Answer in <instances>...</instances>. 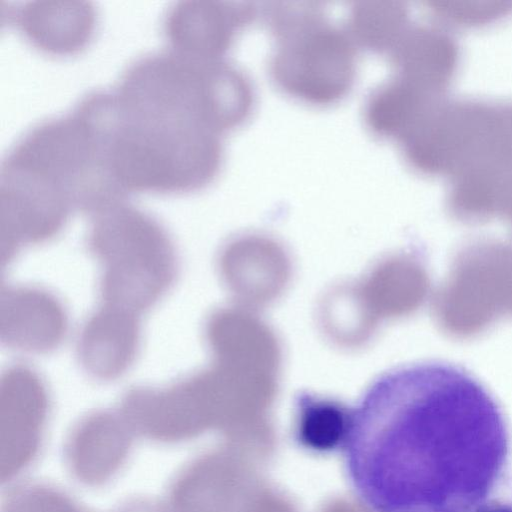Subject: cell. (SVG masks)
Masks as SVG:
<instances>
[{"mask_svg": "<svg viewBox=\"0 0 512 512\" xmlns=\"http://www.w3.org/2000/svg\"><path fill=\"white\" fill-rule=\"evenodd\" d=\"M341 450L368 512H475L504 474L510 433L477 378L427 361L371 384L350 409Z\"/></svg>", "mask_w": 512, "mask_h": 512, "instance_id": "1", "label": "cell"}, {"mask_svg": "<svg viewBox=\"0 0 512 512\" xmlns=\"http://www.w3.org/2000/svg\"><path fill=\"white\" fill-rule=\"evenodd\" d=\"M96 125L109 174L130 192L185 193L206 187L223 163L222 136L183 132L122 108L111 90L101 96Z\"/></svg>", "mask_w": 512, "mask_h": 512, "instance_id": "2", "label": "cell"}, {"mask_svg": "<svg viewBox=\"0 0 512 512\" xmlns=\"http://www.w3.org/2000/svg\"><path fill=\"white\" fill-rule=\"evenodd\" d=\"M275 37L269 70L287 95L315 106L345 98L357 73V49L345 28L329 22L313 2H277L264 9Z\"/></svg>", "mask_w": 512, "mask_h": 512, "instance_id": "3", "label": "cell"}, {"mask_svg": "<svg viewBox=\"0 0 512 512\" xmlns=\"http://www.w3.org/2000/svg\"><path fill=\"white\" fill-rule=\"evenodd\" d=\"M89 240L103 264L108 305L132 313L145 309L170 284L174 258L165 231L125 200L92 215Z\"/></svg>", "mask_w": 512, "mask_h": 512, "instance_id": "4", "label": "cell"}, {"mask_svg": "<svg viewBox=\"0 0 512 512\" xmlns=\"http://www.w3.org/2000/svg\"><path fill=\"white\" fill-rule=\"evenodd\" d=\"M1 395L0 474L11 482L34 463L43 446L49 403L39 379L26 369L9 371Z\"/></svg>", "mask_w": 512, "mask_h": 512, "instance_id": "5", "label": "cell"}, {"mask_svg": "<svg viewBox=\"0 0 512 512\" xmlns=\"http://www.w3.org/2000/svg\"><path fill=\"white\" fill-rule=\"evenodd\" d=\"M257 15L248 2L187 0L171 6L163 22L171 49L203 60L223 59L238 32Z\"/></svg>", "mask_w": 512, "mask_h": 512, "instance_id": "6", "label": "cell"}, {"mask_svg": "<svg viewBox=\"0 0 512 512\" xmlns=\"http://www.w3.org/2000/svg\"><path fill=\"white\" fill-rule=\"evenodd\" d=\"M136 437L121 412H95L69 433L64 459L71 476L87 487H101L126 465Z\"/></svg>", "mask_w": 512, "mask_h": 512, "instance_id": "7", "label": "cell"}, {"mask_svg": "<svg viewBox=\"0 0 512 512\" xmlns=\"http://www.w3.org/2000/svg\"><path fill=\"white\" fill-rule=\"evenodd\" d=\"M185 380L162 390H135L121 413L136 435L161 444L188 441L199 430L198 384Z\"/></svg>", "mask_w": 512, "mask_h": 512, "instance_id": "8", "label": "cell"}, {"mask_svg": "<svg viewBox=\"0 0 512 512\" xmlns=\"http://www.w3.org/2000/svg\"><path fill=\"white\" fill-rule=\"evenodd\" d=\"M6 13L31 45L54 55L83 49L96 25L95 8L87 1H26L9 6Z\"/></svg>", "mask_w": 512, "mask_h": 512, "instance_id": "9", "label": "cell"}, {"mask_svg": "<svg viewBox=\"0 0 512 512\" xmlns=\"http://www.w3.org/2000/svg\"><path fill=\"white\" fill-rule=\"evenodd\" d=\"M395 75L440 97L457 70L454 39L439 24L411 25L389 52Z\"/></svg>", "mask_w": 512, "mask_h": 512, "instance_id": "10", "label": "cell"}, {"mask_svg": "<svg viewBox=\"0 0 512 512\" xmlns=\"http://www.w3.org/2000/svg\"><path fill=\"white\" fill-rule=\"evenodd\" d=\"M83 332L81 356L87 370L95 376L113 378L130 364L138 341L132 312L107 305Z\"/></svg>", "mask_w": 512, "mask_h": 512, "instance_id": "11", "label": "cell"}, {"mask_svg": "<svg viewBox=\"0 0 512 512\" xmlns=\"http://www.w3.org/2000/svg\"><path fill=\"white\" fill-rule=\"evenodd\" d=\"M2 316L8 342L22 350H49L63 333L62 310L54 299L39 291H9Z\"/></svg>", "mask_w": 512, "mask_h": 512, "instance_id": "12", "label": "cell"}, {"mask_svg": "<svg viewBox=\"0 0 512 512\" xmlns=\"http://www.w3.org/2000/svg\"><path fill=\"white\" fill-rule=\"evenodd\" d=\"M439 100L440 97L394 75L371 92L365 103L364 119L375 135L399 142Z\"/></svg>", "mask_w": 512, "mask_h": 512, "instance_id": "13", "label": "cell"}, {"mask_svg": "<svg viewBox=\"0 0 512 512\" xmlns=\"http://www.w3.org/2000/svg\"><path fill=\"white\" fill-rule=\"evenodd\" d=\"M410 26L404 3L363 1L349 10L345 29L358 47L389 54Z\"/></svg>", "mask_w": 512, "mask_h": 512, "instance_id": "14", "label": "cell"}, {"mask_svg": "<svg viewBox=\"0 0 512 512\" xmlns=\"http://www.w3.org/2000/svg\"><path fill=\"white\" fill-rule=\"evenodd\" d=\"M349 417L350 409L338 402L301 395L297 401L296 438L314 452L341 449Z\"/></svg>", "mask_w": 512, "mask_h": 512, "instance_id": "15", "label": "cell"}, {"mask_svg": "<svg viewBox=\"0 0 512 512\" xmlns=\"http://www.w3.org/2000/svg\"><path fill=\"white\" fill-rule=\"evenodd\" d=\"M3 512H91L65 490L45 482L12 486L3 502Z\"/></svg>", "mask_w": 512, "mask_h": 512, "instance_id": "16", "label": "cell"}, {"mask_svg": "<svg viewBox=\"0 0 512 512\" xmlns=\"http://www.w3.org/2000/svg\"><path fill=\"white\" fill-rule=\"evenodd\" d=\"M429 10L441 26H481L505 15L509 7L504 2H432Z\"/></svg>", "mask_w": 512, "mask_h": 512, "instance_id": "17", "label": "cell"}, {"mask_svg": "<svg viewBox=\"0 0 512 512\" xmlns=\"http://www.w3.org/2000/svg\"><path fill=\"white\" fill-rule=\"evenodd\" d=\"M112 512H171L165 502L152 498L137 497L120 504Z\"/></svg>", "mask_w": 512, "mask_h": 512, "instance_id": "18", "label": "cell"}, {"mask_svg": "<svg viewBox=\"0 0 512 512\" xmlns=\"http://www.w3.org/2000/svg\"><path fill=\"white\" fill-rule=\"evenodd\" d=\"M475 512H512V504L501 501L488 500Z\"/></svg>", "mask_w": 512, "mask_h": 512, "instance_id": "19", "label": "cell"}]
</instances>
